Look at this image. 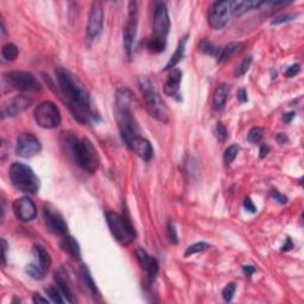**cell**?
Listing matches in <instances>:
<instances>
[{
	"label": "cell",
	"instance_id": "1",
	"mask_svg": "<svg viewBox=\"0 0 304 304\" xmlns=\"http://www.w3.org/2000/svg\"><path fill=\"white\" fill-rule=\"evenodd\" d=\"M55 75L59 93L74 118L81 124L97 121L99 115L92 109L89 93L79 77L62 67L55 69Z\"/></svg>",
	"mask_w": 304,
	"mask_h": 304
},
{
	"label": "cell",
	"instance_id": "2",
	"mask_svg": "<svg viewBox=\"0 0 304 304\" xmlns=\"http://www.w3.org/2000/svg\"><path fill=\"white\" fill-rule=\"evenodd\" d=\"M137 100L130 89L121 88L115 95V118L124 143L129 147L133 139L140 136V127L134 115Z\"/></svg>",
	"mask_w": 304,
	"mask_h": 304
},
{
	"label": "cell",
	"instance_id": "3",
	"mask_svg": "<svg viewBox=\"0 0 304 304\" xmlns=\"http://www.w3.org/2000/svg\"><path fill=\"white\" fill-rule=\"evenodd\" d=\"M63 143L68 146L74 160L88 174H94L100 165V157L97 148L88 138L79 140L70 133L63 134Z\"/></svg>",
	"mask_w": 304,
	"mask_h": 304
},
{
	"label": "cell",
	"instance_id": "4",
	"mask_svg": "<svg viewBox=\"0 0 304 304\" xmlns=\"http://www.w3.org/2000/svg\"><path fill=\"white\" fill-rule=\"evenodd\" d=\"M170 26L167 5L164 3H158L154 11V35L147 43L148 50L154 54H160L165 50Z\"/></svg>",
	"mask_w": 304,
	"mask_h": 304
},
{
	"label": "cell",
	"instance_id": "5",
	"mask_svg": "<svg viewBox=\"0 0 304 304\" xmlns=\"http://www.w3.org/2000/svg\"><path fill=\"white\" fill-rule=\"evenodd\" d=\"M139 88L144 98V104L146 107L148 114L154 116L158 121L168 124L170 120V113L165 105V102L162 100L160 94L157 93L156 88L151 80L146 76L139 77Z\"/></svg>",
	"mask_w": 304,
	"mask_h": 304
},
{
	"label": "cell",
	"instance_id": "6",
	"mask_svg": "<svg viewBox=\"0 0 304 304\" xmlns=\"http://www.w3.org/2000/svg\"><path fill=\"white\" fill-rule=\"evenodd\" d=\"M106 221L111 231L112 235L120 245L129 246L136 240V231L130 219L125 214H118L115 211L106 213Z\"/></svg>",
	"mask_w": 304,
	"mask_h": 304
},
{
	"label": "cell",
	"instance_id": "7",
	"mask_svg": "<svg viewBox=\"0 0 304 304\" xmlns=\"http://www.w3.org/2000/svg\"><path fill=\"white\" fill-rule=\"evenodd\" d=\"M10 178L19 192L36 194L40 189V179L33 169L23 163H13L10 168Z\"/></svg>",
	"mask_w": 304,
	"mask_h": 304
},
{
	"label": "cell",
	"instance_id": "8",
	"mask_svg": "<svg viewBox=\"0 0 304 304\" xmlns=\"http://www.w3.org/2000/svg\"><path fill=\"white\" fill-rule=\"evenodd\" d=\"M4 80L9 87L19 92L38 93V92L42 90V86L38 82L36 76L27 72H22V70L9 72L4 74Z\"/></svg>",
	"mask_w": 304,
	"mask_h": 304
},
{
	"label": "cell",
	"instance_id": "9",
	"mask_svg": "<svg viewBox=\"0 0 304 304\" xmlns=\"http://www.w3.org/2000/svg\"><path fill=\"white\" fill-rule=\"evenodd\" d=\"M37 125L45 130L56 129L61 125L62 116L57 106L51 101H44L38 105L34 113Z\"/></svg>",
	"mask_w": 304,
	"mask_h": 304
},
{
	"label": "cell",
	"instance_id": "10",
	"mask_svg": "<svg viewBox=\"0 0 304 304\" xmlns=\"http://www.w3.org/2000/svg\"><path fill=\"white\" fill-rule=\"evenodd\" d=\"M138 27V4L136 2H131L129 4V18L123 30V42L126 56L132 57V50L134 40H136Z\"/></svg>",
	"mask_w": 304,
	"mask_h": 304
},
{
	"label": "cell",
	"instance_id": "11",
	"mask_svg": "<svg viewBox=\"0 0 304 304\" xmlns=\"http://www.w3.org/2000/svg\"><path fill=\"white\" fill-rule=\"evenodd\" d=\"M231 2H217L211 5L208 23L213 30H222L231 19Z\"/></svg>",
	"mask_w": 304,
	"mask_h": 304
},
{
	"label": "cell",
	"instance_id": "12",
	"mask_svg": "<svg viewBox=\"0 0 304 304\" xmlns=\"http://www.w3.org/2000/svg\"><path fill=\"white\" fill-rule=\"evenodd\" d=\"M102 30H104V9L100 2H94L88 17L87 38L89 41L98 40L101 36Z\"/></svg>",
	"mask_w": 304,
	"mask_h": 304
},
{
	"label": "cell",
	"instance_id": "13",
	"mask_svg": "<svg viewBox=\"0 0 304 304\" xmlns=\"http://www.w3.org/2000/svg\"><path fill=\"white\" fill-rule=\"evenodd\" d=\"M42 150L41 141L33 133H22L17 138V155L23 158H31L40 154Z\"/></svg>",
	"mask_w": 304,
	"mask_h": 304
},
{
	"label": "cell",
	"instance_id": "14",
	"mask_svg": "<svg viewBox=\"0 0 304 304\" xmlns=\"http://www.w3.org/2000/svg\"><path fill=\"white\" fill-rule=\"evenodd\" d=\"M34 100L26 95H17V97L10 99L4 102L2 107V119L12 118V116L22 114L27 108L33 105Z\"/></svg>",
	"mask_w": 304,
	"mask_h": 304
},
{
	"label": "cell",
	"instance_id": "15",
	"mask_svg": "<svg viewBox=\"0 0 304 304\" xmlns=\"http://www.w3.org/2000/svg\"><path fill=\"white\" fill-rule=\"evenodd\" d=\"M43 217L45 226H47V228L52 234L61 236L67 235L68 226H67L65 219H63L62 215L57 210H55L50 206H45L43 209Z\"/></svg>",
	"mask_w": 304,
	"mask_h": 304
},
{
	"label": "cell",
	"instance_id": "16",
	"mask_svg": "<svg viewBox=\"0 0 304 304\" xmlns=\"http://www.w3.org/2000/svg\"><path fill=\"white\" fill-rule=\"evenodd\" d=\"M13 211L18 220L23 222H30L37 217L36 204L29 197H22L15 201L13 203Z\"/></svg>",
	"mask_w": 304,
	"mask_h": 304
},
{
	"label": "cell",
	"instance_id": "17",
	"mask_svg": "<svg viewBox=\"0 0 304 304\" xmlns=\"http://www.w3.org/2000/svg\"><path fill=\"white\" fill-rule=\"evenodd\" d=\"M136 257L141 268H144L145 272L147 273L148 281L151 283L155 282V279L157 278L158 270H160V264H158L156 258L151 257L150 254L144 249H141V247L136 250Z\"/></svg>",
	"mask_w": 304,
	"mask_h": 304
},
{
	"label": "cell",
	"instance_id": "18",
	"mask_svg": "<svg viewBox=\"0 0 304 304\" xmlns=\"http://www.w3.org/2000/svg\"><path fill=\"white\" fill-rule=\"evenodd\" d=\"M130 150H132L137 156H139L141 160L144 161H151L152 157H154V147L150 141H148L146 138L138 136L136 139H133L132 143L130 144L129 146Z\"/></svg>",
	"mask_w": 304,
	"mask_h": 304
},
{
	"label": "cell",
	"instance_id": "19",
	"mask_svg": "<svg viewBox=\"0 0 304 304\" xmlns=\"http://www.w3.org/2000/svg\"><path fill=\"white\" fill-rule=\"evenodd\" d=\"M182 81V72L179 69H172L169 75L167 82L164 84V94L168 97L174 98L176 101H181V94H179V84Z\"/></svg>",
	"mask_w": 304,
	"mask_h": 304
},
{
	"label": "cell",
	"instance_id": "20",
	"mask_svg": "<svg viewBox=\"0 0 304 304\" xmlns=\"http://www.w3.org/2000/svg\"><path fill=\"white\" fill-rule=\"evenodd\" d=\"M264 2L258 0H242V2H231V11L233 16H241L251 10L259 9L263 6Z\"/></svg>",
	"mask_w": 304,
	"mask_h": 304
},
{
	"label": "cell",
	"instance_id": "21",
	"mask_svg": "<svg viewBox=\"0 0 304 304\" xmlns=\"http://www.w3.org/2000/svg\"><path fill=\"white\" fill-rule=\"evenodd\" d=\"M229 94V87L227 84L221 83L217 87L213 95V108L217 112H220L225 108L226 102H227Z\"/></svg>",
	"mask_w": 304,
	"mask_h": 304
},
{
	"label": "cell",
	"instance_id": "22",
	"mask_svg": "<svg viewBox=\"0 0 304 304\" xmlns=\"http://www.w3.org/2000/svg\"><path fill=\"white\" fill-rule=\"evenodd\" d=\"M55 282H56V285H57V288L59 290V292H61L62 296L65 297L66 302L75 303L76 298H75V296H74V292H73L72 288H70L69 283L67 282L65 275H61L59 272H56V273H55Z\"/></svg>",
	"mask_w": 304,
	"mask_h": 304
},
{
	"label": "cell",
	"instance_id": "23",
	"mask_svg": "<svg viewBox=\"0 0 304 304\" xmlns=\"http://www.w3.org/2000/svg\"><path fill=\"white\" fill-rule=\"evenodd\" d=\"M61 247L62 250L65 251L66 253H68L73 259L79 260L81 258V250L79 242L76 241L73 236L70 235H65L63 236V240L61 241Z\"/></svg>",
	"mask_w": 304,
	"mask_h": 304
},
{
	"label": "cell",
	"instance_id": "24",
	"mask_svg": "<svg viewBox=\"0 0 304 304\" xmlns=\"http://www.w3.org/2000/svg\"><path fill=\"white\" fill-rule=\"evenodd\" d=\"M80 275H81V278H82V282L84 286H86V289L89 291V293L93 297L94 299L97 298H100V292H99V290L97 288V284H95L93 277H92L89 270H88V267L86 265H82L80 268Z\"/></svg>",
	"mask_w": 304,
	"mask_h": 304
},
{
	"label": "cell",
	"instance_id": "25",
	"mask_svg": "<svg viewBox=\"0 0 304 304\" xmlns=\"http://www.w3.org/2000/svg\"><path fill=\"white\" fill-rule=\"evenodd\" d=\"M241 47H242V43H236V42H234V43H229L227 45H225V47L219 48L218 55L215 58H217V61L219 63L227 61V59L233 57V56H234L236 52L241 49Z\"/></svg>",
	"mask_w": 304,
	"mask_h": 304
},
{
	"label": "cell",
	"instance_id": "26",
	"mask_svg": "<svg viewBox=\"0 0 304 304\" xmlns=\"http://www.w3.org/2000/svg\"><path fill=\"white\" fill-rule=\"evenodd\" d=\"M187 41H188V36L182 37V40L178 42L177 49H176L174 55L171 56V58L169 59V62L167 63V66H165L164 70H172V69H175V67L178 65L179 61L183 58V56H185Z\"/></svg>",
	"mask_w": 304,
	"mask_h": 304
},
{
	"label": "cell",
	"instance_id": "27",
	"mask_svg": "<svg viewBox=\"0 0 304 304\" xmlns=\"http://www.w3.org/2000/svg\"><path fill=\"white\" fill-rule=\"evenodd\" d=\"M34 252L37 257L38 264H40L41 266L48 272L49 268L51 266V258H50V254L48 253V251L45 250L43 246L36 245L34 247Z\"/></svg>",
	"mask_w": 304,
	"mask_h": 304
},
{
	"label": "cell",
	"instance_id": "28",
	"mask_svg": "<svg viewBox=\"0 0 304 304\" xmlns=\"http://www.w3.org/2000/svg\"><path fill=\"white\" fill-rule=\"evenodd\" d=\"M25 271L31 278L36 279V281H42V279H44L45 275H47V271H45L38 263H31L26 265Z\"/></svg>",
	"mask_w": 304,
	"mask_h": 304
},
{
	"label": "cell",
	"instance_id": "29",
	"mask_svg": "<svg viewBox=\"0 0 304 304\" xmlns=\"http://www.w3.org/2000/svg\"><path fill=\"white\" fill-rule=\"evenodd\" d=\"M18 54H19L18 48H17V45L13 43L5 44L2 49V55L6 61H15Z\"/></svg>",
	"mask_w": 304,
	"mask_h": 304
},
{
	"label": "cell",
	"instance_id": "30",
	"mask_svg": "<svg viewBox=\"0 0 304 304\" xmlns=\"http://www.w3.org/2000/svg\"><path fill=\"white\" fill-rule=\"evenodd\" d=\"M239 154V146L238 145H231L226 148L225 154H224V162L225 165H231L233 162H234L235 157L238 156Z\"/></svg>",
	"mask_w": 304,
	"mask_h": 304
},
{
	"label": "cell",
	"instance_id": "31",
	"mask_svg": "<svg viewBox=\"0 0 304 304\" xmlns=\"http://www.w3.org/2000/svg\"><path fill=\"white\" fill-rule=\"evenodd\" d=\"M264 133H265V130L261 129V127H253V129L249 132L247 139H249L250 143L258 144L260 143L261 139H263Z\"/></svg>",
	"mask_w": 304,
	"mask_h": 304
},
{
	"label": "cell",
	"instance_id": "32",
	"mask_svg": "<svg viewBox=\"0 0 304 304\" xmlns=\"http://www.w3.org/2000/svg\"><path fill=\"white\" fill-rule=\"evenodd\" d=\"M209 247H210V245H209V244H207V242H196V244H194V245H190L189 247H187L185 256L186 257L193 256V254L202 252V251L209 249Z\"/></svg>",
	"mask_w": 304,
	"mask_h": 304
},
{
	"label": "cell",
	"instance_id": "33",
	"mask_svg": "<svg viewBox=\"0 0 304 304\" xmlns=\"http://www.w3.org/2000/svg\"><path fill=\"white\" fill-rule=\"evenodd\" d=\"M252 61H253L252 56H247V57L244 58L242 62L240 63V66L235 70V73H234L235 77H240V76L245 75V74L247 73V70L250 69L251 65H252Z\"/></svg>",
	"mask_w": 304,
	"mask_h": 304
},
{
	"label": "cell",
	"instance_id": "34",
	"mask_svg": "<svg viewBox=\"0 0 304 304\" xmlns=\"http://www.w3.org/2000/svg\"><path fill=\"white\" fill-rule=\"evenodd\" d=\"M45 292L47 295L50 297L51 302L54 303H65V298H62V293L59 292L58 288H55V286H49V288L45 289Z\"/></svg>",
	"mask_w": 304,
	"mask_h": 304
},
{
	"label": "cell",
	"instance_id": "35",
	"mask_svg": "<svg viewBox=\"0 0 304 304\" xmlns=\"http://www.w3.org/2000/svg\"><path fill=\"white\" fill-rule=\"evenodd\" d=\"M199 48H200V50L203 52V54L209 55V56H214V57H217L219 48L215 47L214 44H211L210 42L202 41V42H201V43H200Z\"/></svg>",
	"mask_w": 304,
	"mask_h": 304
},
{
	"label": "cell",
	"instance_id": "36",
	"mask_svg": "<svg viewBox=\"0 0 304 304\" xmlns=\"http://www.w3.org/2000/svg\"><path fill=\"white\" fill-rule=\"evenodd\" d=\"M214 136L217 137V139L220 141V143H225L226 139H227V130H226L224 124L218 123L217 125H215Z\"/></svg>",
	"mask_w": 304,
	"mask_h": 304
},
{
	"label": "cell",
	"instance_id": "37",
	"mask_svg": "<svg viewBox=\"0 0 304 304\" xmlns=\"http://www.w3.org/2000/svg\"><path fill=\"white\" fill-rule=\"evenodd\" d=\"M297 16H298V15H296V13H286V15L277 16V17H275L273 19H272L271 24H272V25H279V24L291 22V20L297 18Z\"/></svg>",
	"mask_w": 304,
	"mask_h": 304
},
{
	"label": "cell",
	"instance_id": "38",
	"mask_svg": "<svg viewBox=\"0 0 304 304\" xmlns=\"http://www.w3.org/2000/svg\"><path fill=\"white\" fill-rule=\"evenodd\" d=\"M235 290H236V286L234 283H229L222 290V297H224V299L226 302H231L233 299V296H234L235 293Z\"/></svg>",
	"mask_w": 304,
	"mask_h": 304
},
{
	"label": "cell",
	"instance_id": "39",
	"mask_svg": "<svg viewBox=\"0 0 304 304\" xmlns=\"http://www.w3.org/2000/svg\"><path fill=\"white\" fill-rule=\"evenodd\" d=\"M167 231H168V236H169V240L172 244H177L178 242V235H177V232H176V228H175V225L174 222L171 220L168 222V226H167Z\"/></svg>",
	"mask_w": 304,
	"mask_h": 304
},
{
	"label": "cell",
	"instance_id": "40",
	"mask_svg": "<svg viewBox=\"0 0 304 304\" xmlns=\"http://www.w3.org/2000/svg\"><path fill=\"white\" fill-rule=\"evenodd\" d=\"M299 70H300L299 65H293L291 67H289V68L285 70V76L286 77H293V76H296L297 74L299 73Z\"/></svg>",
	"mask_w": 304,
	"mask_h": 304
},
{
	"label": "cell",
	"instance_id": "41",
	"mask_svg": "<svg viewBox=\"0 0 304 304\" xmlns=\"http://www.w3.org/2000/svg\"><path fill=\"white\" fill-rule=\"evenodd\" d=\"M244 207H245V209L247 211H250V213H256L257 211V208L254 206V203L252 202V200H251L250 197H246L245 201H244Z\"/></svg>",
	"mask_w": 304,
	"mask_h": 304
},
{
	"label": "cell",
	"instance_id": "42",
	"mask_svg": "<svg viewBox=\"0 0 304 304\" xmlns=\"http://www.w3.org/2000/svg\"><path fill=\"white\" fill-rule=\"evenodd\" d=\"M271 195H272V197H273V199H275L276 201H277V202L282 203V204L286 203V201H288V199H286V196L282 195V194L279 193V192H277V190H272Z\"/></svg>",
	"mask_w": 304,
	"mask_h": 304
},
{
	"label": "cell",
	"instance_id": "43",
	"mask_svg": "<svg viewBox=\"0 0 304 304\" xmlns=\"http://www.w3.org/2000/svg\"><path fill=\"white\" fill-rule=\"evenodd\" d=\"M242 270H244V273L246 275V277H249V278L254 273V272H256V268H254L253 266H251V265H244Z\"/></svg>",
	"mask_w": 304,
	"mask_h": 304
},
{
	"label": "cell",
	"instance_id": "44",
	"mask_svg": "<svg viewBox=\"0 0 304 304\" xmlns=\"http://www.w3.org/2000/svg\"><path fill=\"white\" fill-rule=\"evenodd\" d=\"M238 99H239L240 102H242V104H244V102H247V100H249V98H247V92H246L245 88H241V89L239 90Z\"/></svg>",
	"mask_w": 304,
	"mask_h": 304
},
{
	"label": "cell",
	"instance_id": "45",
	"mask_svg": "<svg viewBox=\"0 0 304 304\" xmlns=\"http://www.w3.org/2000/svg\"><path fill=\"white\" fill-rule=\"evenodd\" d=\"M34 303H49V299L48 298H43V297L38 295V293H36V295H34Z\"/></svg>",
	"mask_w": 304,
	"mask_h": 304
},
{
	"label": "cell",
	"instance_id": "46",
	"mask_svg": "<svg viewBox=\"0 0 304 304\" xmlns=\"http://www.w3.org/2000/svg\"><path fill=\"white\" fill-rule=\"evenodd\" d=\"M3 244V265H6V247H8V242L5 239L2 240Z\"/></svg>",
	"mask_w": 304,
	"mask_h": 304
},
{
	"label": "cell",
	"instance_id": "47",
	"mask_svg": "<svg viewBox=\"0 0 304 304\" xmlns=\"http://www.w3.org/2000/svg\"><path fill=\"white\" fill-rule=\"evenodd\" d=\"M268 151H270V147H268L267 145H261V147H260V158L266 157Z\"/></svg>",
	"mask_w": 304,
	"mask_h": 304
},
{
	"label": "cell",
	"instance_id": "48",
	"mask_svg": "<svg viewBox=\"0 0 304 304\" xmlns=\"http://www.w3.org/2000/svg\"><path fill=\"white\" fill-rule=\"evenodd\" d=\"M293 118H295V113H288V114L283 115V120H284L286 124H289Z\"/></svg>",
	"mask_w": 304,
	"mask_h": 304
},
{
	"label": "cell",
	"instance_id": "49",
	"mask_svg": "<svg viewBox=\"0 0 304 304\" xmlns=\"http://www.w3.org/2000/svg\"><path fill=\"white\" fill-rule=\"evenodd\" d=\"M293 247V244H292V241L290 239H288L286 240V244L284 246H283V249H282V251H289V250H291Z\"/></svg>",
	"mask_w": 304,
	"mask_h": 304
},
{
	"label": "cell",
	"instance_id": "50",
	"mask_svg": "<svg viewBox=\"0 0 304 304\" xmlns=\"http://www.w3.org/2000/svg\"><path fill=\"white\" fill-rule=\"evenodd\" d=\"M276 139H277V140H278V141H279V143H281V144H284V143H285V141H286V140H288V138H286V136H285V134H283V133H279V134H278V136H277V137H276Z\"/></svg>",
	"mask_w": 304,
	"mask_h": 304
}]
</instances>
